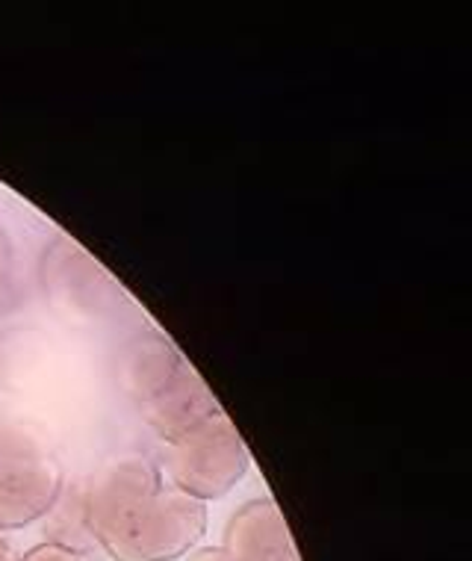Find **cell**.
<instances>
[{
	"label": "cell",
	"instance_id": "cell-10",
	"mask_svg": "<svg viewBox=\"0 0 472 561\" xmlns=\"http://www.w3.org/2000/svg\"><path fill=\"white\" fill-rule=\"evenodd\" d=\"M19 561H87L83 552L68 550V547H59V543H39V547H33L24 556H19Z\"/></svg>",
	"mask_w": 472,
	"mask_h": 561
},
{
	"label": "cell",
	"instance_id": "cell-1",
	"mask_svg": "<svg viewBox=\"0 0 472 561\" xmlns=\"http://www.w3.org/2000/svg\"><path fill=\"white\" fill-rule=\"evenodd\" d=\"M207 529V503L163 482L95 535L116 561H172L189 556Z\"/></svg>",
	"mask_w": 472,
	"mask_h": 561
},
{
	"label": "cell",
	"instance_id": "cell-7",
	"mask_svg": "<svg viewBox=\"0 0 472 561\" xmlns=\"http://www.w3.org/2000/svg\"><path fill=\"white\" fill-rule=\"evenodd\" d=\"M222 550L237 561H299L287 520L269 496L251 500L233 514Z\"/></svg>",
	"mask_w": 472,
	"mask_h": 561
},
{
	"label": "cell",
	"instance_id": "cell-4",
	"mask_svg": "<svg viewBox=\"0 0 472 561\" xmlns=\"http://www.w3.org/2000/svg\"><path fill=\"white\" fill-rule=\"evenodd\" d=\"M39 275L48 301L66 317H101L125 301V293L110 272L68 237H57L45 249Z\"/></svg>",
	"mask_w": 472,
	"mask_h": 561
},
{
	"label": "cell",
	"instance_id": "cell-13",
	"mask_svg": "<svg viewBox=\"0 0 472 561\" xmlns=\"http://www.w3.org/2000/svg\"><path fill=\"white\" fill-rule=\"evenodd\" d=\"M0 561H19V552H15V543L7 533H0Z\"/></svg>",
	"mask_w": 472,
	"mask_h": 561
},
{
	"label": "cell",
	"instance_id": "cell-3",
	"mask_svg": "<svg viewBox=\"0 0 472 561\" xmlns=\"http://www.w3.org/2000/svg\"><path fill=\"white\" fill-rule=\"evenodd\" d=\"M249 449L231 416L219 411L165 449V479L195 500H219L249 473Z\"/></svg>",
	"mask_w": 472,
	"mask_h": 561
},
{
	"label": "cell",
	"instance_id": "cell-9",
	"mask_svg": "<svg viewBox=\"0 0 472 561\" xmlns=\"http://www.w3.org/2000/svg\"><path fill=\"white\" fill-rule=\"evenodd\" d=\"M45 520V541L68 547V550L87 556L95 543V535L89 529L87 500H83V482L62 484V491L48 508Z\"/></svg>",
	"mask_w": 472,
	"mask_h": 561
},
{
	"label": "cell",
	"instance_id": "cell-8",
	"mask_svg": "<svg viewBox=\"0 0 472 561\" xmlns=\"http://www.w3.org/2000/svg\"><path fill=\"white\" fill-rule=\"evenodd\" d=\"M184 360L186 358L181 355V348L174 346L165 334L154 329L139 331V334L127 340L125 352H122V369H118L122 388L139 405L154 390L163 388Z\"/></svg>",
	"mask_w": 472,
	"mask_h": 561
},
{
	"label": "cell",
	"instance_id": "cell-12",
	"mask_svg": "<svg viewBox=\"0 0 472 561\" xmlns=\"http://www.w3.org/2000/svg\"><path fill=\"white\" fill-rule=\"evenodd\" d=\"M184 561H237V559H231V556H228L222 547H207V550L189 552Z\"/></svg>",
	"mask_w": 472,
	"mask_h": 561
},
{
	"label": "cell",
	"instance_id": "cell-2",
	"mask_svg": "<svg viewBox=\"0 0 472 561\" xmlns=\"http://www.w3.org/2000/svg\"><path fill=\"white\" fill-rule=\"evenodd\" d=\"M62 467L27 426L0 420V533L42 520L62 491Z\"/></svg>",
	"mask_w": 472,
	"mask_h": 561
},
{
	"label": "cell",
	"instance_id": "cell-11",
	"mask_svg": "<svg viewBox=\"0 0 472 561\" xmlns=\"http://www.w3.org/2000/svg\"><path fill=\"white\" fill-rule=\"evenodd\" d=\"M10 270H12V245L7 231L0 228V290H3V284L10 280Z\"/></svg>",
	"mask_w": 472,
	"mask_h": 561
},
{
	"label": "cell",
	"instance_id": "cell-5",
	"mask_svg": "<svg viewBox=\"0 0 472 561\" xmlns=\"http://www.w3.org/2000/svg\"><path fill=\"white\" fill-rule=\"evenodd\" d=\"M139 414L157 435L163 437L165 446L189 435L193 428L207 423L212 414H219L222 408L212 397V390L204 385V378L195 373L189 360L174 369V376L165 381L163 388L154 390L151 397L139 402Z\"/></svg>",
	"mask_w": 472,
	"mask_h": 561
},
{
	"label": "cell",
	"instance_id": "cell-6",
	"mask_svg": "<svg viewBox=\"0 0 472 561\" xmlns=\"http://www.w3.org/2000/svg\"><path fill=\"white\" fill-rule=\"evenodd\" d=\"M163 484V473L139 455H125L97 470L89 482H83L87 517L92 535L130 512L145 496H151ZM97 543V541H95Z\"/></svg>",
	"mask_w": 472,
	"mask_h": 561
}]
</instances>
